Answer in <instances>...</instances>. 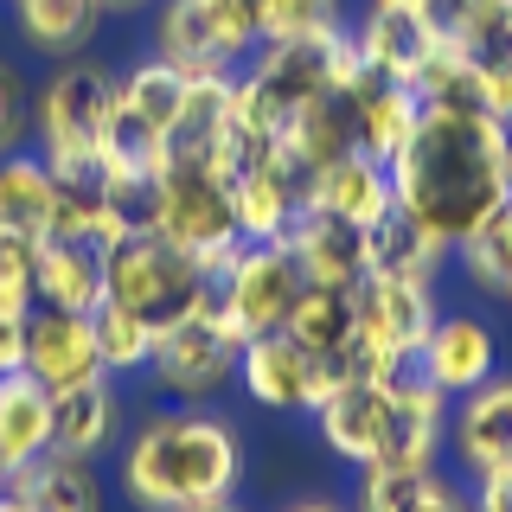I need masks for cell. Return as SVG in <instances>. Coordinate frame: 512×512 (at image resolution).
I'll use <instances>...</instances> for the list:
<instances>
[{"label": "cell", "mask_w": 512, "mask_h": 512, "mask_svg": "<svg viewBox=\"0 0 512 512\" xmlns=\"http://www.w3.org/2000/svg\"><path fill=\"white\" fill-rule=\"evenodd\" d=\"M352 148H359V141H352V103L346 96H320V103H308L282 128V154L301 167V180H314L320 167H333V160L352 154Z\"/></svg>", "instance_id": "f546056e"}, {"label": "cell", "mask_w": 512, "mask_h": 512, "mask_svg": "<svg viewBox=\"0 0 512 512\" xmlns=\"http://www.w3.org/2000/svg\"><path fill=\"white\" fill-rule=\"evenodd\" d=\"M90 320H96V352H103L109 378H135L154 365V340H160L154 320H141L135 308H116V301H103Z\"/></svg>", "instance_id": "836d02e7"}, {"label": "cell", "mask_w": 512, "mask_h": 512, "mask_svg": "<svg viewBox=\"0 0 512 512\" xmlns=\"http://www.w3.org/2000/svg\"><path fill=\"white\" fill-rule=\"evenodd\" d=\"M212 288H218L224 314L244 327V340H256V333H282V320L301 301L308 276H301V263H295L288 244H244Z\"/></svg>", "instance_id": "9c48e42d"}, {"label": "cell", "mask_w": 512, "mask_h": 512, "mask_svg": "<svg viewBox=\"0 0 512 512\" xmlns=\"http://www.w3.org/2000/svg\"><path fill=\"white\" fill-rule=\"evenodd\" d=\"M52 167L39 154H0V237L45 244L52 237Z\"/></svg>", "instance_id": "83f0119b"}, {"label": "cell", "mask_w": 512, "mask_h": 512, "mask_svg": "<svg viewBox=\"0 0 512 512\" xmlns=\"http://www.w3.org/2000/svg\"><path fill=\"white\" fill-rule=\"evenodd\" d=\"M26 372L45 391H71L84 378H103V352H96V320L64 314V308H32L26 314Z\"/></svg>", "instance_id": "5bb4252c"}, {"label": "cell", "mask_w": 512, "mask_h": 512, "mask_svg": "<svg viewBox=\"0 0 512 512\" xmlns=\"http://www.w3.org/2000/svg\"><path fill=\"white\" fill-rule=\"evenodd\" d=\"M384 397H391V410H384V448L372 468H436L448 448L455 397H442L429 378H416V365L384 384Z\"/></svg>", "instance_id": "8fae6325"}, {"label": "cell", "mask_w": 512, "mask_h": 512, "mask_svg": "<svg viewBox=\"0 0 512 512\" xmlns=\"http://www.w3.org/2000/svg\"><path fill=\"white\" fill-rule=\"evenodd\" d=\"M199 512H244V506H237V500H218V506H199Z\"/></svg>", "instance_id": "c3c4849f"}, {"label": "cell", "mask_w": 512, "mask_h": 512, "mask_svg": "<svg viewBox=\"0 0 512 512\" xmlns=\"http://www.w3.org/2000/svg\"><path fill=\"white\" fill-rule=\"evenodd\" d=\"M506 308H512V295H506Z\"/></svg>", "instance_id": "f907efd6"}, {"label": "cell", "mask_w": 512, "mask_h": 512, "mask_svg": "<svg viewBox=\"0 0 512 512\" xmlns=\"http://www.w3.org/2000/svg\"><path fill=\"white\" fill-rule=\"evenodd\" d=\"M442 263H448V250L436 244V237L416 231L397 205L365 231V276H423V282H436Z\"/></svg>", "instance_id": "1f68e13d"}, {"label": "cell", "mask_w": 512, "mask_h": 512, "mask_svg": "<svg viewBox=\"0 0 512 512\" xmlns=\"http://www.w3.org/2000/svg\"><path fill=\"white\" fill-rule=\"evenodd\" d=\"M32 141V84L13 58H0V154H20Z\"/></svg>", "instance_id": "f35d334b"}, {"label": "cell", "mask_w": 512, "mask_h": 512, "mask_svg": "<svg viewBox=\"0 0 512 512\" xmlns=\"http://www.w3.org/2000/svg\"><path fill=\"white\" fill-rule=\"evenodd\" d=\"M384 410H391L384 384L346 378V384H333L308 416H314V429H320V442H327L333 461H346V468H372L378 448H384Z\"/></svg>", "instance_id": "ac0fdd59"}, {"label": "cell", "mask_w": 512, "mask_h": 512, "mask_svg": "<svg viewBox=\"0 0 512 512\" xmlns=\"http://www.w3.org/2000/svg\"><path fill=\"white\" fill-rule=\"evenodd\" d=\"M13 7V32L26 39V52L39 58H84L103 26V0H7Z\"/></svg>", "instance_id": "484cf974"}, {"label": "cell", "mask_w": 512, "mask_h": 512, "mask_svg": "<svg viewBox=\"0 0 512 512\" xmlns=\"http://www.w3.org/2000/svg\"><path fill=\"white\" fill-rule=\"evenodd\" d=\"M416 96H423V109H480V90H474V71H468V58L455 52V45H436V58L416 71Z\"/></svg>", "instance_id": "d590c367"}, {"label": "cell", "mask_w": 512, "mask_h": 512, "mask_svg": "<svg viewBox=\"0 0 512 512\" xmlns=\"http://www.w3.org/2000/svg\"><path fill=\"white\" fill-rule=\"evenodd\" d=\"M148 231L180 244L186 256H199L205 282H218L231 269V256L244 250L237 237V205H231V180L212 160H167L154 173V205H148Z\"/></svg>", "instance_id": "277c9868"}, {"label": "cell", "mask_w": 512, "mask_h": 512, "mask_svg": "<svg viewBox=\"0 0 512 512\" xmlns=\"http://www.w3.org/2000/svg\"><path fill=\"white\" fill-rule=\"evenodd\" d=\"M186 84L173 64H160L154 52L135 58L128 71H116V116H109V148L116 160H135V167L160 173L167 167V141L180 128V109H186Z\"/></svg>", "instance_id": "ba28073f"}, {"label": "cell", "mask_w": 512, "mask_h": 512, "mask_svg": "<svg viewBox=\"0 0 512 512\" xmlns=\"http://www.w3.org/2000/svg\"><path fill=\"white\" fill-rule=\"evenodd\" d=\"M103 250L45 237L32 256V308H64V314H96L103 308Z\"/></svg>", "instance_id": "ffe728a7"}, {"label": "cell", "mask_w": 512, "mask_h": 512, "mask_svg": "<svg viewBox=\"0 0 512 512\" xmlns=\"http://www.w3.org/2000/svg\"><path fill=\"white\" fill-rule=\"evenodd\" d=\"M282 244L295 250V263H301L308 282H327V288H359L365 282V231L346 224V218H333V212H320V205H301Z\"/></svg>", "instance_id": "d6986e66"}, {"label": "cell", "mask_w": 512, "mask_h": 512, "mask_svg": "<svg viewBox=\"0 0 512 512\" xmlns=\"http://www.w3.org/2000/svg\"><path fill=\"white\" fill-rule=\"evenodd\" d=\"M346 103H352V141H359V154L384 160V167H391V160L416 141V128H423V96H416L410 84L365 77Z\"/></svg>", "instance_id": "44dd1931"}, {"label": "cell", "mask_w": 512, "mask_h": 512, "mask_svg": "<svg viewBox=\"0 0 512 512\" xmlns=\"http://www.w3.org/2000/svg\"><path fill=\"white\" fill-rule=\"evenodd\" d=\"M154 58L173 64L180 77H237L244 71V64L218 45V32L199 13V0H160L154 7Z\"/></svg>", "instance_id": "d4e9b609"}, {"label": "cell", "mask_w": 512, "mask_h": 512, "mask_svg": "<svg viewBox=\"0 0 512 512\" xmlns=\"http://www.w3.org/2000/svg\"><path fill=\"white\" fill-rule=\"evenodd\" d=\"M128 404H122V378H84L71 391H52V448L77 461H103L122 442Z\"/></svg>", "instance_id": "2e32d148"}, {"label": "cell", "mask_w": 512, "mask_h": 512, "mask_svg": "<svg viewBox=\"0 0 512 512\" xmlns=\"http://www.w3.org/2000/svg\"><path fill=\"white\" fill-rule=\"evenodd\" d=\"M372 7H436V0H372Z\"/></svg>", "instance_id": "bcb514c9"}, {"label": "cell", "mask_w": 512, "mask_h": 512, "mask_svg": "<svg viewBox=\"0 0 512 512\" xmlns=\"http://www.w3.org/2000/svg\"><path fill=\"white\" fill-rule=\"evenodd\" d=\"M103 288H109L103 301H116V308H135L141 320H154V327H173V320H186L205 295H212V282H205L199 256H186L180 244H167V237H154V231L122 237V244L103 256Z\"/></svg>", "instance_id": "52a82bcc"}, {"label": "cell", "mask_w": 512, "mask_h": 512, "mask_svg": "<svg viewBox=\"0 0 512 512\" xmlns=\"http://www.w3.org/2000/svg\"><path fill=\"white\" fill-rule=\"evenodd\" d=\"M7 487H20L32 512H103V480H96V461H77V455H39L20 480H7Z\"/></svg>", "instance_id": "4dcf8cb0"}, {"label": "cell", "mask_w": 512, "mask_h": 512, "mask_svg": "<svg viewBox=\"0 0 512 512\" xmlns=\"http://www.w3.org/2000/svg\"><path fill=\"white\" fill-rule=\"evenodd\" d=\"M39 455H52V391L32 372L0 378V474L20 480Z\"/></svg>", "instance_id": "cb8c5ba5"}, {"label": "cell", "mask_w": 512, "mask_h": 512, "mask_svg": "<svg viewBox=\"0 0 512 512\" xmlns=\"http://www.w3.org/2000/svg\"><path fill=\"white\" fill-rule=\"evenodd\" d=\"M58 192H52V237H71V244H90V250H116L122 237H135V218L122 205H109L96 167H77V173H52Z\"/></svg>", "instance_id": "7402d4cb"}, {"label": "cell", "mask_w": 512, "mask_h": 512, "mask_svg": "<svg viewBox=\"0 0 512 512\" xmlns=\"http://www.w3.org/2000/svg\"><path fill=\"white\" fill-rule=\"evenodd\" d=\"M224 128H231V77H192L180 128H173V141H167V160H212L218 167Z\"/></svg>", "instance_id": "d6a6232c"}, {"label": "cell", "mask_w": 512, "mask_h": 512, "mask_svg": "<svg viewBox=\"0 0 512 512\" xmlns=\"http://www.w3.org/2000/svg\"><path fill=\"white\" fill-rule=\"evenodd\" d=\"M506 199H512V128H506Z\"/></svg>", "instance_id": "7dc6e473"}, {"label": "cell", "mask_w": 512, "mask_h": 512, "mask_svg": "<svg viewBox=\"0 0 512 512\" xmlns=\"http://www.w3.org/2000/svg\"><path fill=\"white\" fill-rule=\"evenodd\" d=\"M237 359H244V327L224 314V301L212 288L186 320L160 327L148 378H154V391L173 397V404H218V397L237 384Z\"/></svg>", "instance_id": "8992f818"}, {"label": "cell", "mask_w": 512, "mask_h": 512, "mask_svg": "<svg viewBox=\"0 0 512 512\" xmlns=\"http://www.w3.org/2000/svg\"><path fill=\"white\" fill-rule=\"evenodd\" d=\"M141 7H154V0H103V13H141Z\"/></svg>", "instance_id": "f6af8a7d"}, {"label": "cell", "mask_w": 512, "mask_h": 512, "mask_svg": "<svg viewBox=\"0 0 512 512\" xmlns=\"http://www.w3.org/2000/svg\"><path fill=\"white\" fill-rule=\"evenodd\" d=\"M359 512H468L461 480L436 468H359Z\"/></svg>", "instance_id": "4316f807"}, {"label": "cell", "mask_w": 512, "mask_h": 512, "mask_svg": "<svg viewBox=\"0 0 512 512\" xmlns=\"http://www.w3.org/2000/svg\"><path fill=\"white\" fill-rule=\"evenodd\" d=\"M116 487L135 512H199L237 500L244 487V436L205 404L148 410L122 436Z\"/></svg>", "instance_id": "7a4b0ae2"}, {"label": "cell", "mask_w": 512, "mask_h": 512, "mask_svg": "<svg viewBox=\"0 0 512 512\" xmlns=\"http://www.w3.org/2000/svg\"><path fill=\"white\" fill-rule=\"evenodd\" d=\"M231 205H237V237L244 244H282L295 212L308 205V180L288 154H269L256 167L231 173Z\"/></svg>", "instance_id": "9a60e30c"}, {"label": "cell", "mask_w": 512, "mask_h": 512, "mask_svg": "<svg viewBox=\"0 0 512 512\" xmlns=\"http://www.w3.org/2000/svg\"><path fill=\"white\" fill-rule=\"evenodd\" d=\"M0 487H7V474H0Z\"/></svg>", "instance_id": "681fc988"}, {"label": "cell", "mask_w": 512, "mask_h": 512, "mask_svg": "<svg viewBox=\"0 0 512 512\" xmlns=\"http://www.w3.org/2000/svg\"><path fill=\"white\" fill-rule=\"evenodd\" d=\"M493 372H500V333L468 308L436 314L423 352H416V378H429L442 397H468L474 384H487Z\"/></svg>", "instance_id": "7c38bea8"}, {"label": "cell", "mask_w": 512, "mask_h": 512, "mask_svg": "<svg viewBox=\"0 0 512 512\" xmlns=\"http://www.w3.org/2000/svg\"><path fill=\"white\" fill-rule=\"evenodd\" d=\"M352 45H359L372 77H384V84H416V71L442 45V26L429 7H365V20L352 26Z\"/></svg>", "instance_id": "4fadbf2b"}, {"label": "cell", "mask_w": 512, "mask_h": 512, "mask_svg": "<svg viewBox=\"0 0 512 512\" xmlns=\"http://www.w3.org/2000/svg\"><path fill=\"white\" fill-rule=\"evenodd\" d=\"M455 256H461V269H468V282L480 288V295H500L506 301L512 295V199L480 224Z\"/></svg>", "instance_id": "e575fe53"}, {"label": "cell", "mask_w": 512, "mask_h": 512, "mask_svg": "<svg viewBox=\"0 0 512 512\" xmlns=\"http://www.w3.org/2000/svg\"><path fill=\"white\" fill-rule=\"evenodd\" d=\"M282 512H346L340 500H327V493H301V500H288Z\"/></svg>", "instance_id": "7bdbcfd3"}, {"label": "cell", "mask_w": 512, "mask_h": 512, "mask_svg": "<svg viewBox=\"0 0 512 512\" xmlns=\"http://www.w3.org/2000/svg\"><path fill=\"white\" fill-rule=\"evenodd\" d=\"M26 372V314H0V378Z\"/></svg>", "instance_id": "b9f144b4"}, {"label": "cell", "mask_w": 512, "mask_h": 512, "mask_svg": "<svg viewBox=\"0 0 512 512\" xmlns=\"http://www.w3.org/2000/svg\"><path fill=\"white\" fill-rule=\"evenodd\" d=\"M0 512H32V500L20 487H0Z\"/></svg>", "instance_id": "ee69618b"}, {"label": "cell", "mask_w": 512, "mask_h": 512, "mask_svg": "<svg viewBox=\"0 0 512 512\" xmlns=\"http://www.w3.org/2000/svg\"><path fill=\"white\" fill-rule=\"evenodd\" d=\"M346 0H269L263 39H314V32H340Z\"/></svg>", "instance_id": "74e56055"}, {"label": "cell", "mask_w": 512, "mask_h": 512, "mask_svg": "<svg viewBox=\"0 0 512 512\" xmlns=\"http://www.w3.org/2000/svg\"><path fill=\"white\" fill-rule=\"evenodd\" d=\"M199 13L212 20L218 45L237 64L256 58V45H263V20H269V0H199Z\"/></svg>", "instance_id": "8d00e7d4"}, {"label": "cell", "mask_w": 512, "mask_h": 512, "mask_svg": "<svg viewBox=\"0 0 512 512\" xmlns=\"http://www.w3.org/2000/svg\"><path fill=\"white\" fill-rule=\"evenodd\" d=\"M282 333H288L295 346H308L314 359H333V352H346L352 333H359V301H352V288L308 282V288H301V301L288 308Z\"/></svg>", "instance_id": "f1b7e54d"}, {"label": "cell", "mask_w": 512, "mask_h": 512, "mask_svg": "<svg viewBox=\"0 0 512 512\" xmlns=\"http://www.w3.org/2000/svg\"><path fill=\"white\" fill-rule=\"evenodd\" d=\"M448 448H455L461 474H487V468H506L512 461V372L506 365L487 384H474L468 397H455Z\"/></svg>", "instance_id": "e0dca14e"}, {"label": "cell", "mask_w": 512, "mask_h": 512, "mask_svg": "<svg viewBox=\"0 0 512 512\" xmlns=\"http://www.w3.org/2000/svg\"><path fill=\"white\" fill-rule=\"evenodd\" d=\"M506 7H512V0H506Z\"/></svg>", "instance_id": "816d5d0a"}, {"label": "cell", "mask_w": 512, "mask_h": 512, "mask_svg": "<svg viewBox=\"0 0 512 512\" xmlns=\"http://www.w3.org/2000/svg\"><path fill=\"white\" fill-rule=\"evenodd\" d=\"M359 301V333H352V372L372 378V384H391L397 372H410L416 352H423L429 327H436L442 301H436V282L423 276H365L352 288Z\"/></svg>", "instance_id": "5b68a950"}, {"label": "cell", "mask_w": 512, "mask_h": 512, "mask_svg": "<svg viewBox=\"0 0 512 512\" xmlns=\"http://www.w3.org/2000/svg\"><path fill=\"white\" fill-rule=\"evenodd\" d=\"M32 256L39 244L0 237V314H32Z\"/></svg>", "instance_id": "ab89813d"}, {"label": "cell", "mask_w": 512, "mask_h": 512, "mask_svg": "<svg viewBox=\"0 0 512 512\" xmlns=\"http://www.w3.org/2000/svg\"><path fill=\"white\" fill-rule=\"evenodd\" d=\"M391 199L455 256L506 205V122L487 109H423L416 141L391 160Z\"/></svg>", "instance_id": "6da1fadb"}, {"label": "cell", "mask_w": 512, "mask_h": 512, "mask_svg": "<svg viewBox=\"0 0 512 512\" xmlns=\"http://www.w3.org/2000/svg\"><path fill=\"white\" fill-rule=\"evenodd\" d=\"M468 512H512V461H506V468H487V474H474Z\"/></svg>", "instance_id": "60d3db41"}, {"label": "cell", "mask_w": 512, "mask_h": 512, "mask_svg": "<svg viewBox=\"0 0 512 512\" xmlns=\"http://www.w3.org/2000/svg\"><path fill=\"white\" fill-rule=\"evenodd\" d=\"M116 116V71L103 58H64L32 84V148L52 173L96 167Z\"/></svg>", "instance_id": "3957f363"}, {"label": "cell", "mask_w": 512, "mask_h": 512, "mask_svg": "<svg viewBox=\"0 0 512 512\" xmlns=\"http://www.w3.org/2000/svg\"><path fill=\"white\" fill-rule=\"evenodd\" d=\"M308 205H320V212H333V218H346V224H359V231H372V224L391 212V167L372 154H340L333 167H320L314 180H308Z\"/></svg>", "instance_id": "603a6c76"}, {"label": "cell", "mask_w": 512, "mask_h": 512, "mask_svg": "<svg viewBox=\"0 0 512 512\" xmlns=\"http://www.w3.org/2000/svg\"><path fill=\"white\" fill-rule=\"evenodd\" d=\"M237 391L256 410L308 416L327 397V365L308 346H295L288 333H256V340H244V359H237Z\"/></svg>", "instance_id": "30bf717a"}]
</instances>
